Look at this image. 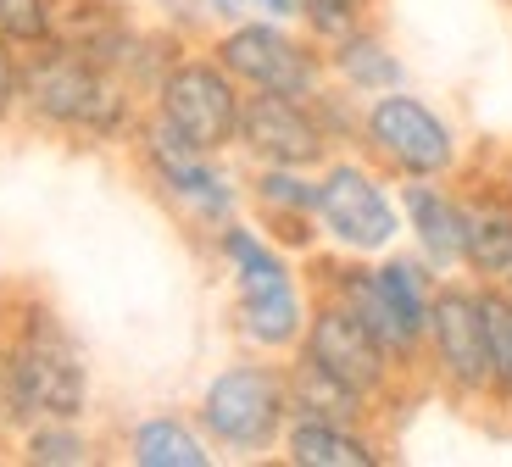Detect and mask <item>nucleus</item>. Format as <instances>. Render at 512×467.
Returning <instances> with one entry per match:
<instances>
[{"label":"nucleus","mask_w":512,"mask_h":467,"mask_svg":"<svg viewBox=\"0 0 512 467\" xmlns=\"http://www.w3.org/2000/svg\"><path fill=\"white\" fill-rule=\"evenodd\" d=\"M401 212H407L418 251L429 267H457L462 262V201L446 190H435L429 178H412L401 190Z\"/></svg>","instance_id":"obj_14"},{"label":"nucleus","mask_w":512,"mask_h":467,"mask_svg":"<svg viewBox=\"0 0 512 467\" xmlns=\"http://www.w3.org/2000/svg\"><path fill=\"white\" fill-rule=\"evenodd\" d=\"M284 390H290V417H323V423H362L368 412V395L346 390L340 379H329L318 362H301L284 373Z\"/></svg>","instance_id":"obj_16"},{"label":"nucleus","mask_w":512,"mask_h":467,"mask_svg":"<svg viewBox=\"0 0 512 467\" xmlns=\"http://www.w3.org/2000/svg\"><path fill=\"white\" fill-rule=\"evenodd\" d=\"M256 201L268 206L273 217L301 223V217H312L318 184H312V178H301V167H262V173H256Z\"/></svg>","instance_id":"obj_22"},{"label":"nucleus","mask_w":512,"mask_h":467,"mask_svg":"<svg viewBox=\"0 0 512 467\" xmlns=\"http://www.w3.org/2000/svg\"><path fill=\"white\" fill-rule=\"evenodd\" d=\"M301 356H307V362H318L323 373H329V379H340L346 390L368 395V401L384 390V384H390V367H396V356L379 345V334H373L357 312H346L340 301L318 306V312L307 317Z\"/></svg>","instance_id":"obj_9"},{"label":"nucleus","mask_w":512,"mask_h":467,"mask_svg":"<svg viewBox=\"0 0 512 467\" xmlns=\"http://www.w3.org/2000/svg\"><path fill=\"white\" fill-rule=\"evenodd\" d=\"M17 423H28L23 401H17V384H12V367H6V351H0V434L17 429Z\"/></svg>","instance_id":"obj_27"},{"label":"nucleus","mask_w":512,"mask_h":467,"mask_svg":"<svg viewBox=\"0 0 512 467\" xmlns=\"http://www.w3.org/2000/svg\"><path fill=\"white\" fill-rule=\"evenodd\" d=\"M295 17H307L312 34L340 39L357 28V0H295Z\"/></svg>","instance_id":"obj_25"},{"label":"nucleus","mask_w":512,"mask_h":467,"mask_svg":"<svg viewBox=\"0 0 512 467\" xmlns=\"http://www.w3.org/2000/svg\"><path fill=\"white\" fill-rule=\"evenodd\" d=\"M240 89L223 62H173L156 84V117L173 134H184L195 151L218 156L240 139Z\"/></svg>","instance_id":"obj_5"},{"label":"nucleus","mask_w":512,"mask_h":467,"mask_svg":"<svg viewBox=\"0 0 512 467\" xmlns=\"http://www.w3.org/2000/svg\"><path fill=\"white\" fill-rule=\"evenodd\" d=\"M240 145L262 167H318L329 156V128H323L312 101L256 89L240 106Z\"/></svg>","instance_id":"obj_10"},{"label":"nucleus","mask_w":512,"mask_h":467,"mask_svg":"<svg viewBox=\"0 0 512 467\" xmlns=\"http://www.w3.org/2000/svg\"><path fill=\"white\" fill-rule=\"evenodd\" d=\"M373 273H379V290L390 301V312L401 317V329L412 340H423V329H429V301H435V295L423 290V267L418 262H384Z\"/></svg>","instance_id":"obj_20"},{"label":"nucleus","mask_w":512,"mask_h":467,"mask_svg":"<svg viewBox=\"0 0 512 467\" xmlns=\"http://www.w3.org/2000/svg\"><path fill=\"white\" fill-rule=\"evenodd\" d=\"M218 62L229 67L234 84H251L262 95H295L312 101L323 84L318 51H307L301 39H290L279 23H234L218 39Z\"/></svg>","instance_id":"obj_8"},{"label":"nucleus","mask_w":512,"mask_h":467,"mask_svg":"<svg viewBox=\"0 0 512 467\" xmlns=\"http://www.w3.org/2000/svg\"><path fill=\"white\" fill-rule=\"evenodd\" d=\"M334 73L346 78L357 95H384V89H401V62L384 51V39L357 34V28L334 39Z\"/></svg>","instance_id":"obj_19"},{"label":"nucleus","mask_w":512,"mask_h":467,"mask_svg":"<svg viewBox=\"0 0 512 467\" xmlns=\"http://www.w3.org/2000/svg\"><path fill=\"white\" fill-rule=\"evenodd\" d=\"M462 262L485 284L512 290V201L507 195H468L462 201Z\"/></svg>","instance_id":"obj_13"},{"label":"nucleus","mask_w":512,"mask_h":467,"mask_svg":"<svg viewBox=\"0 0 512 467\" xmlns=\"http://www.w3.org/2000/svg\"><path fill=\"white\" fill-rule=\"evenodd\" d=\"M245 12H268V17H295V0H245Z\"/></svg>","instance_id":"obj_28"},{"label":"nucleus","mask_w":512,"mask_h":467,"mask_svg":"<svg viewBox=\"0 0 512 467\" xmlns=\"http://www.w3.org/2000/svg\"><path fill=\"white\" fill-rule=\"evenodd\" d=\"M23 106V56L6 34H0V123Z\"/></svg>","instance_id":"obj_26"},{"label":"nucleus","mask_w":512,"mask_h":467,"mask_svg":"<svg viewBox=\"0 0 512 467\" xmlns=\"http://www.w3.org/2000/svg\"><path fill=\"white\" fill-rule=\"evenodd\" d=\"M507 395H512V379H507Z\"/></svg>","instance_id":"obj_29"},{"label":"nucleus","mask_w":512,"mask_h":467,"mask_svg":"<svg viewBox=\"0 0 512 467\" xmlns=\"http://www.w3.org/2000/svg\"><path fill=\"white\" fill-rule=\"evenodd\" d=\"M23 456L39 467H78V462H90V440L78 434V417H34Z\"/></svg>","instance_id":"obj_21"},{"label":"nucleus","mask_w":512,"mask_h":467,"mask_svg":"<svg viewBox=\"0 0 512 467\" xmlns=\"http://www.w3.org/2000/svg\"><path fill=\"white\" fill-rule=\"evenodd\" d=\"M6 367H12V384H17L28 423L34 417H78L84 401H90L84 356H78L73 334L51 312H34L23 323V334L6 345Z\"/></svg>","instance_id":"obj_4"},{"label":"nucleus","mask_w":512,"mask_h":467,"mask_svg":"<svg viewBox=\"0 0 512 467\" xmlns=\"http://www.w3.org/2000/svg\"><path fill=\"white\" fill-rule=\"evenodd\" d=\"M334 301L346 306V312H357L362 323L379 334V345L390 356H407L412 345H418L407 329H401V317L390 312V301H384L379 273H373V267H334Z\"/></svg>","instance_id":"obj_17"},{"label":"nucleus","mask_w":512,"mask_h":467,"mask_svg":"<svg viewBox=\"0 0 512 467\" xmlns=\"http://www.w3.org/2000/svg\"><path fill=\"white\" fill-rule=\"evenodd\" d=\"M218 251L234 273L245 340L262 345V351L301 345V334H307V306H301V290H295V278H290V262L245 223H223Z\"/></svg>","instance_id":"obj_2"},{"label":"nucleus","mask_w":512,"mask_h":467,"mask_svg":"<svg viewBox=\"0 0 512 467\" xmlns=\"http://www.w3.org/2000/svg\"><path fill=\"white\" fill-rule=\"evenodd\" d=\"M362 145L401 178H440L457 167V139H451L446 117L401 89H384L362 112Z\"/></svg>","instance_id":"obj_6"},{"label":"nucleus","mask_w":512,"mask_h":467,"mask_svg":"<svg viewBox=\"0 0 512 467\" xmlns=\"http://www.w3.org/2000/svg\"><path fill=\"white\" fill-rule=\"evenodd\" d=\"M284 456L295 467H373L379 451L362 440L357 423H323V417H290L284 423Z\"/></svg>","instance_id":"obj_15"},{"label":"nucleus","mask_w":512,"mask_h":467,"mask_svg":"<svg viewBox=\"0 0 512 467\" xmlns=\"http://www.w3.org/2000/svg\"><path fill=\"white\" fill-rule=\"evenodd\" d=\"M429 345H435V362L462 395H479L496 384L490 373V345H485V317H479V295L474 290H446L429 301Z\"/></svg>","instance_id":"obj_12"},{"label":"nucleus","mask_w":512,"mask_h":467,"mask_svg":"<svg viewBox=\"0 0 512 467\" xmlns=\"http://www.w3.org/2000/svg\"><path fill=\"white\" fill-rule=\"evenodd\" d=\"M479 317H485V345H490V373L496 390H507L512 379V290H485L479 295Z\"/></svg>","instance_id":"obj_23"},{"label":"nucleus","mask_w":512,"mask_h":467,"mask_svg":"<svg viewBox=\"0 0 512 467\" xmlns=\"http://www.w3.org/2000/svg\"><path fill=\"white\" fill-rule=\"evenodd\" d=\"M0 34L12 45H45L56 34V6L51 0H0Z\"/></svg>","instance_id":"obj_24"},{"label":"nucleus","mask_w":512,"mask_h":467,"mask_svg":"<svg viewBox=\"0 0 512 467\" xmlns=\"http://www.w3.org/2000/svg\"><path fill=\"white\" fill-rule=\"evenodd\" d=\"M284 423H290V390H284L279 367H262V362L223 367L201 395L206 440L234 456H256L268 445H279Z\"/></svg>","instance_id":"obj_3"},{"label":"nucleus","mask_w":512,"mask_h":467,"mask_svg":"<svg viewBox=\"0 0 512 467\" xmlns=\"http://www.w3.org/2000/svg\"><path fill=\"white\" fill-rule=\"evenodd\" d=\"M128 456L140 467H206L212 462L206 440L190 423H179V417H151V423H140V429L128 434Z\"/></svg>","instance_id":"obj_18"},{"label":"nucleus","mask_w":512,"mask_h":467,"mask_svg":"<svg viewBox=\"0 0 512 467\" xmlns=\"http://www.w3.org/2000/svg\"><path fill=\"white\" fill-rule=\"evenodd\" d=\"M23 106L39 123L95 139H117L128 128V84L56 34L34 62H23Z\"/></svg>","instance_id":"obj_1"},{"label":"nucleus","mask_w":512,"mask_h":467,"mask_svg":"<svg viewBox=\"0 0 512 467\" xmlns=\"http://www.w3.org/2000/svg\"><path fill=\"white\" fill-rule=\"evenodd\" d=\"M312 217H318L323 234L351 256H379V251H390V240L401 234L396 201H390L379 178L357 162H334L329 173L318 178Z\"/></svg>","instance_id":"obj_7"},{"label":"nucleus","mask_w":512,"mask_h":467,"mask_svg":"<svg viewBox=\"0 0 512 467\" xmlns=\"http://www.w3.org/2000/svg\"><path fill=\"white\" fill-rule=\"evenodd\" d=\"M145 162H151L156 184H162L173 201L184 206V212L195 217V223H229L234 212V184L212 167V156L195 151L184 134H173V128L156 117L151 128H145Z\"/></svg>","instance_id":"obj_11"}]
</instances>
